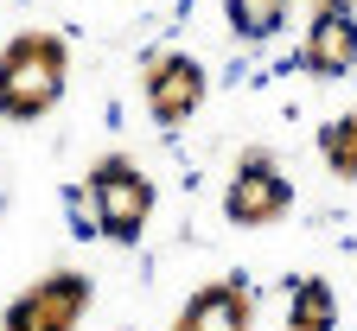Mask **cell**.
<instances>
[{
  "instance_id": "cell-1",
  "label": "cell",
  "mask_w": 357,
  "mask_h": 331,
  "mask_svg": "<svg viewBox=\"0 0 357 331\" xmlns=\"http://www.w3.org/2000/svg\"><path fill=\"white\" fill-rule=\"evenodd\" d=\"M70 52L58 32H20L0 52V121H38L64 102Z\"/></svg>"
},
{
  "instance_id": "cell-2",
  "label": "cell",
  "mask_w": 357,
  "mask_h": 331,
  "mask_svg": "<svg viewBox=\"0 0 357 331\" xmlns=\"http://www.w3.org/2000/svg\"><path fill=\"white\" fill-rule=\"evenodd\" d=\"M83 204H89V223H96L109 243L128 249V243H141V229H147V217H153V178L134 166V160L109 153V160L89 166Z\"/></svg>"
},
{
  "instance_id": "cell-3",
  "label": "cell",
  "mask_w": 357,
  "mask_h": 331,
  "mask_svg": "<svg viewBox=\"0 0 357 331\" xmlns=\"http://www.w3.org/2000/svg\"><path fill=\"white\" fill-rule=\"evenodd\" d=\"M89 274L77 268H58V274H45L32 280V287L7 306V318H0V331H77L83 312H89Z\"/></svg>"
},
{
  "instance_id": "cell-4",
  "label": "cell",
  "mask_w": 357,
  "mask_h": 331,
  "mask_svg": "<svg viewBox=\"0 0 357 331\" xmlns=\"http://www.w3.org/2000/svg\"><path fill=\"white\" fill-rule=\"evenodd\" d=\"M223 210H230V223H243V229L281 223L294 210V185H287V172L268 153H249L236 166V178H230V192H223Z\"/></svg>"
},
{
  "instance_id": "cell-5",
  "label": "cell",
  "mask_w": 357,
  "mask_h": 331,
  "mask_svg": "<svg viewBox=\"0 0 357 331\" xmlns=\"http://www.w3.org/2000/svg\"><path fill=\"white\" fill-rule=\"evenodd\" d=\"M141 89H147L153 121L160 128H178V121H192L204 109V64L185 58V52H160V58H147Z\"/></svg>"
},
{
  "instance_id": "cell-6",
  "label": "cell",
  "mask_w": 357,
  "mask_h": 331,
  "mask_svg": "<svg viewBox=\"0 0 357 331\" xmlns=\"http://www.w3.org/2000/svg\"><path fill=\"white\" fill-rule=\"evenodd\" d=\"M300 64L312 77L357 70V13H351V0H319V13L306 26V45H300Z\"/></svg>"
},
{
  "instance_id": "cell-7",
  "label": "cell",
  "mask_w": 357,
  "mask_h": 331,
  "mask_svg": "<svg viewBox=\"0 0 357 331\" xmlns=\"http://www.w3.org/2000/svg\"><path fill=\"white\" fill-rule=\"evenodd\" d=\"M249 325H255V293L243 280H211L172 318V331H249Z\"/></svg>"
},
{
  "instance_id": "cell-8",
  "label": "cell",
  "mask_w": 357,
  "mask_h": 331,
  "mask_svg": "<svg viewBox=\"0 0 357 331\" xmlns=\"http://www.w3.org/2000/svg\"><path fill=\"white\" fill-rule=\"evenodd\" d=\"M332 325H338L332 280H319V274L294 280V293H287V331H332Z\"/></svg>"
},
{
  "instance_id": "cell-9",
  "label": "cell",
  "mask_w": 357,
  "mask_h": 331,
  "mask_svg": "<svg viewBox=\"0 0 357 331\" xmlns=\"http://www.w3.org/2000/svg\"><path fill=\"white\" fill-rule=\"evenodd\" d=\"M223 13H230L236 38H275L294 13V0H223Z\"/></svg>"
},
{
  "instance_id": "cell-10",
  "label": "cell",
  "mask_w": 357,
  "mask_h": 331,
  "mask_svg": "<svg viewBox=\"0 0 357 331\" xmlns=\"http://www.w3.org/2000/svg\"><path fill=\"white\" fill-rule=\"evenodd\" d=\"M319 153H326L332 178H357V109L319 128Z\"/></svg>"
}]
</instances>
